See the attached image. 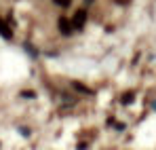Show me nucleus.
Wrapping results in <instances>:
<instances>
[{
  "mask_svg": "<svg viewBox=\"0 0 156 150\" xmlns=\"http://www.w3.org/2000/svg\"><path fill=\"white\" fill-rule=\"evenodd\" d=\"M57 25H59V32L61 34H72V30H74V25H72V21L68 19V17H59V21H57Z\"/></svg>",
  "mask_w": 156,
  "mask_h": 150,
  "instance_id": "f257e3e1",
  "label": "nucleus"
},
{
  "mask_svg": "<svg viewBox=\"0 0 156 150\" xmlns=\"http://www.w3.org/2000/svg\"><path fill=\"white\" fill-rule=\"evenodd\" d=\"M84 24H87V11H78L74 15V19H72V25L74 27H82Z\"/></svg>",
  "mask_w": 156,
  "mask_h": 150,
  "instance_id": "f03ea898",
  "label": "nucleus"
},
{
  "mask_svg": "<svg viewBox=\"0 0 156 150\" xmlns=\"http://www.w3.org/2000/svg\"><path fill=\"white\" fill-rule=\"evenodd\" d=\"M0 34H2V36H4V38H11V36H13V32H11V30H9V25L4 24V21H2V19H0Z\"/></svg>",
  "mask_w": 156,
  "mask_h": 150,
  "instance_id": "7ed1b4c3",
  "label": "nucleus"
},
{
  "mask_svg": "<svg viewBox=\"0 0 156 150\" xmlns=\"http://www.w3.org/2000/svg\"><path fill=\"white\" fill-rule=\"evenodd\" d=\"M74 89H76V91H80V93H91V91H89L87 87H82L80 82H74Z\"/></svg>",
  "mask_w": 156,
  "mask_h": 150,
  "instance_id": "20e7f679",
  "label": "nucleus"
},
{
  "mask_svg": "<svg viewBox=\"0 0 156 150\" xmlns=\"http://www.w3.org/2000/svg\"><path fill=\"white\" fill-rule=\"evenodd\" d=\"M133 101V93H125L122 95V104H131Z\"/></svg>",
  "mask_w": 156,
  "mask_h": 150,
  "instance_id": "39448f33",
  "label": "nucleus"
},
{
  "mask_svg": "<svg viewBox=\"0 0 156 150\" xmlns=\"http://www.w3.org/2000/svg\"><path fill=\"white\" fill-rule=\"evenodd\" d=\"M55 2H57L59 6H70V2H72V0H55Z\"/></svg>",
  "mask_w": 156,
  "mask_h": 150,
  "instance_id": "423d86ee",
  "label": "nucleus"
}]
</instances>
